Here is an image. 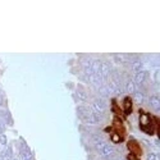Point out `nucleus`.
Here are the masks:
<instances>
[{
	"label": "nucleus",
	"mask_w": 160,
	"mask_h": 160,
	"mask_svg": "<svg viewBox=\"0 0 160 160\" xmlns=\"http://www.w3.org/2000/svg\"><path fill=\"white\" fill-rule=\"evenodd\" d=\"M105 110H106V100L105 99L96 98L94 101H92V105H91V112L92 113L99 114V115H104Z\"/></svg>",
	"instance_id": "nucleus-1"
},
{
	"label": "nucleus",
	"mask_w": 160,
	"mask_h": 160,
	"mask_svg": "<svg viewBox=\"0 0 160 160\" xmlns=\"http://www.w3.org/2000/svg\"><path fill=\"white\" fill-rule=\"evenodd\" d=\"M131 106H132V101L129 98H126L124 99V110L126 112H129L131 110Z\"/></svg>",
	"instance_id": "nucleus-13"
},
{
	"label": "nucleus",
	"mask_w": 160,
	"mask_h": 160,
	"mask_svg": "<svg viewBox=\"0 0 160 160\" xmlns=\"http://www.w3.org/2000/svg\"><path fill=\"white\" fill-rule=\"evenodd\" d=\"M126 91L128 92V94H135V92L137 91V86H136L135 82H133L132 78H129L127 81V83H126Z\"/></svg>",
	"instance_id": "nucleus-8"
},
{
	"label": "nucleus",
	"mask_w": 160,
	"mask_h": 160,
	"mask_svg": "<svg viewBox=\"0 0 160 160\" xmlns=\"http://www.w3.org/2000/svg\"><path fill=\"white\" fill-rule=\"evenodd\" d=\"M112 73V69H110V65L106 63V62H101L100 64V76L104 81H106V78H108Z\"/></svg>",
	"instance_id": "nucleus-3"
},
{
	"label": "nucleus",
	"mask_w": 160,
	"mask_h": 160,
	"mask_svg": "<svg viewBox=\"0 0 160 160\" xmlns=\"http://www.w3.org/2000/svg\"><path fill=\"white\" fill-rule=\"evenodd\" d=\"M135 101H136L138 105L143 104V101H145V94H143L142 91H136V92H135Z\"/></svg>",
	"instance_id": "nucleus-10"
},
{
	"label": "nucleus",
	"mask_w": 160,
	"mask_h": 160,
	"mask_svg": "<svg viewBox=\"0 0 160 160\" xmlns=\"http://www.w3.org/2000/svg\"><path fill=\"white\" fill-rule=\"evenodd\" d=\"M149 105H150V108L152 110H155V112L160 110V99H159V96L156 94H154V95H151L149 98Z\"/></svg>",
	"instance_id": "nucleus-4"
},
{
	"label": "nucleus",
	"mask_w": 160,
	"mask_h": 160,
	"mask_svg": "<svg viewBox=\"0 0 160 160\" xmlns=\"http://www.w3.org/2000/svg\"><path fill=\"white\" fill-rule=\"evenodd\" d=\"M131 68H132V71L135 72V73H138V72H141L142 68H143V63H142L140 59H136V60H133V62L131 63Z\"/></svg>",
	"instance_id": "nucleus-7"
},
{
	"label": "nucleus",
	"mask_w": 160,
	"mask_h": 160,
	"mask_svg": "<svg viewBox=\"0 0 160 160\" xmlns=\"http://www.w3.org/2000/svg\"><path fill=\"white\" fill-rule=\"evenodd\" d=\"M132 79H133V82L136 83V86L137 85H142L145 82V79H146V72L145 71H141L138 73H135V76H133Z\"/></svg>",
	"instance_id": "nucleus-6"
},
{
	"label": "nucleus",
	"mask_w": 160,
	"mask_h": 160,
	"mask_svg": "<svg viewBox=\"0 0 160 160\" xmlns=\"http://www.w3.org/2000/svg\"><path fill=\"white\" fill-rule=\"evenodd\" d=\"M77 96L79 98V100H81V101H87V96H86V94H85V91L77 90Z\"/></svg>",
	"instance_id": "nucleus-14"
},
{
	"label": "nucleus",
	"mask_w": 160,
	"mask_h": 160,
	"mask_svg": "<svg viewBox=\"0 0 160 160\" xmlns=\"http://www.w3.org/2000/svg\"><path fill=\"white\" fill-rule=\"evenodd\" d=\"M110 138H112V141L114 142V143H118V142H121L122 141V137L118 135V133H113V135L110 136Z\"/></svg>",
	"instance_id": "nucleus-15"
},
{
	"label": "nucleus",
	"mask_w": 160,
	"mask_h": 160,
	"mask_svg": "<svg viewBox=\"0 0 160 160\" xmlns=\"http://www.w3.org/2000/svg\"><path fill=\"white\" fill-rule=\"evenodd\" d=\"M127 55H124V54H115L114 55V59H115V62L117 63H121V64H124V63H127Z\"/></svg>",
	"instance_id": "nucleus-12"
},
{
	"label": "nucleus",
	"mask_w": 160,
	"mask_h": 160,
	"mask_svg": "<svg viewBox=\"0 0 160 160\" xmlns=\"http://www.w3.org/2000/svg\"><path fill=\"white\" fill-rule=\"evenodd\" d=\"M12 160H21V159H18V158H13Z\"/></svg>",
	"instance_id": "nucleus-17"
},
{
	"label": "nucleus",
	"mask_w": 160,
	"mask_h": 160,
	"mask_svg": "<svg viewBox=\"0 0 160 160\" xmlns=\"http://www.w3.org/2000/svg\"><path fill=\"white\" fill-rule=\"evenodd\" d=\"M98 98H101V99H105V98H108L109 96V94H108V90H106V87H105V85H101V86H99L98 87Z\"/></svg>",
	"instance_id": "nucleus-9"
},
{
	"label": "nucleus",
	"mask_w": 160,
	"mask_h": 160,
	"mask_svg": "<svg viewBox=\"0 0 160 160\" xmlns=\"http://www.w3.org/2000/svg\"><path fill=\"white\" fill-rule=\"evenodd\" d=\"M148 160H158V155L151 151V152L148 154Z\"/></svg>",
	"instance_id": "nucleus-16"
},
{
	"label": "nucleus",
	"mask_w": 160,
	"mask_h": 160,
	"mask_svg": "<svg viewBox=\"0 0 160 160\" xmlns=\"http://www.w3.org/2000/svg\"><path fill=\"white\" fill-rule=\"evenodd\" d=\"M98 151H99V154H100V156L101 158H104V159H112V158H114L115 156V149L113 148L112 145H109V143H104L100 149H98Z\"/></svg>",
	"instance_id": "nucleus-2"
},
{
	"label": "nucleus",
	"mask_w": 160,
	"mask_h": 160,
	"mask_svg": "<svg viewBox=\"0 0 160 160\" xmlns=\"http://www.w3.org/2000/svg\"><path fill=\"white\" fill-rule=\"evenodd\" d=\"M138 121H140V126L143 129H146V127H149L151 124V118H150V115L148 113H141Z\"/></svg>",
	"instance_id": "nucleus-5"
},
{
	"label": "nucleus",
	"mask_w": 160,
	"mask_h": 160,
	"mask_svg": "<svg viewBox=\"0 0 160 160\" xmlns=\"http://www.w3.org/2000/svg\"><path fill=\"white\" fill-rule=\"evenodd\" d=\"M100 64H101V60H99V59L92 60V73L100 74Z\"/></svg>",
	"instance_id": "nucleus-11"
}]
</instances>
